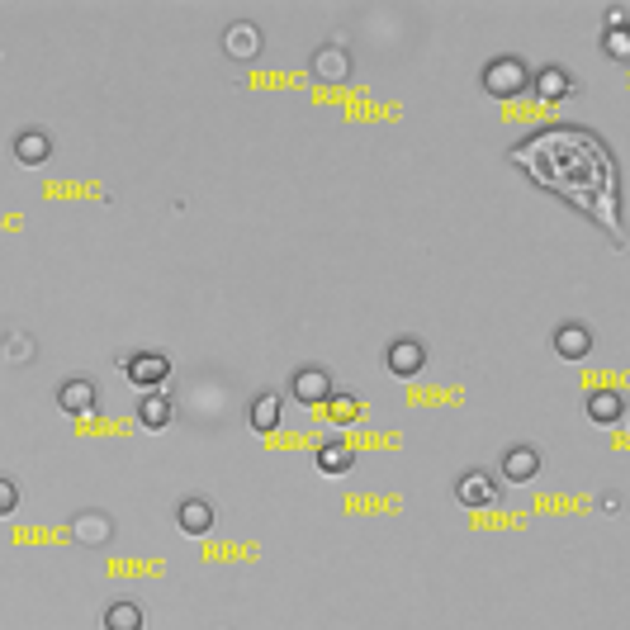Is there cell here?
Here are the masks:
<instances>
[{
    "label": "cell",
    "mask_w": 630,
    "mask_h": 630,
    "mask_svg": "<svg viewBox=\"0 0 630 630\" xmlns=\"http://www.w3.org/2000/svg\"><path fill=\"white\" fill-rule=\"evenodd\" d=\"M536 474H540L536 446H507L503 450V479H512V484H526V479H536Z\"/></svg>",
    "instance_id": "cell-11"
},
{
    "label": "cell",
    "mask_w": 630,
    "mask_h": 630,
    "mask_svg": "<svg viewBox=\"0 0 630 630\" xmlns=\"http://www.w3.org/2000/svg\"><path fill=\"white\" fill-rule=\"evenodd\" d=\"M5 342H15V346H5V356H10V360H19V356L29 360V356H34V342H29V337H19V332H10Z\"/></svg>",
    "instance_id": "cell-24"
},
{
    "label": "cell",
    "mask_w": 630,
    "mask_h": 630,
    "mask_svg": "<svg viewBox=\"0 0 630 630\" xmlns=\"http://www.w3.org/2000/svg\"><path fill=\"white\" fill-rule=\"evenodd\" d=\"M323 413H327V422L346 427V422H356V417H360V403H356V398H337V394H332L323 403Z\"/></svg>",
    "instance_id": "cell-18"
},
{
    "label": "cell",
    "mask_w": 630,
    "mask_h": 630,
    "mask_svg": "<svg viewBox=\"0 0 630 630\" xmlns=\"http://www.w3.org/2000/svg\"><path fill=\"white\" fill-rule=\"evenodd\" d=\"M455 498L465 507H484L498 498V488H493V474H484V469H469V474H460V484H455Z\"/></svg>",
    "instance_id": "cell-10"
},
{
    "label": "cell",
    "mask_w": 630,
    "mask_h": 630,
    "mask_svg": "<svg viewBox=\"0 0 630 630\" xmlns=\"http://www.w3.org/2000/svg\"><path fill=\"white\" fill-rule=\"evenodd\" d=\"M223 53L237 57V62L256 57V53H261V29H256V24H247V19L228 24V34H223Z\"/></svg>",
    "instance_id": "cell-8"
},
{
    "label": "cell",
    "mask_w": 630,
    "mask_h": 630,
    "mask_svg": "<svg viewBox=\"0 0 630 630\" xmlns=\"http://www.w3.org/2000/svg\"><path fill=\"white\" fill-rule=\"evenodd\" d=\"M15 507H19V484H15V479H5V474H0V517H10Z\"/></svg>",
    "instance_id": "cell-22"
},
{
    "label": "cell",
    "mask_w": 630,
    "mask_h": 630,
    "mask_svg": "<svg viewBox=\"0 0 630 630\" xmlns=\"http://www.w3.org/2000/svg\"><path fill=\"white\" fill-rule=\"evenodd\" d=\"M569 90H574V81H569L564 67H545V72H540V95H545V100H564Z\"/></svg>",
    "instance_id": "cell-17"
},
{
    "label": "cell",
    "mask_w": 630,
    "mask_h": 630,
    "mask_svg": "<svg viewBox=\"0 0 630 630\" xmlns=\"http://www.w3.org/2000/svg\"><path fill=\"white\" fill-rule=\"evenodd\" d=\"M517 162L555 195L574 199L583 214H597L602 228L616 237V171L597 138L578 128H555L517 147Z\"/></svg>",
    "instance_id": "cell-1"
},
{
    "label": "cell",
    "mask_w": 630,
    "mask_h": 630,
    "mask_svg": "<svg viewBox=\"0 0 630 630\" xmlns=\"http://www.w3.org/2000/svg\"><path fill=\"white\" fill-rule=\"evenodd\" d=\"M607 24H612V29H621V24H626V5H612V10H607Z\"/></svg>",
    "instance_id": "cell-25"
},
{
    "label": "cell",
    "mask_w": 630,
    "mask_h": 630,
    "mask_svg": "<svg viewBox=\"0 0 630 630\" xmlns=\"http://www.w3.org/2000/svg\"><path fill=\"white\" fill-rule=\"evenodd\" d=\"M384 365H389V375L413 379V375H422V365H427V346L417 342V337H398V342H389V351H384Z\"/></svg>",
    "instance_id": "cell-4"
},
{
    "label": "cell",
    "mask_w": 630,
    "mask_h": 630,
    "mask_svg": "<svg viewBox=\"0 0 630 630\" xmlns=\"http://www.w3.org/2000/svg\"><path fill=\"white\" fill-rule=\"evenodd\" d=\"M289 394H294V403H304V408H323L327 398H332V375H327L323 365H304V370H294V379H289Z\"/></svg>",
    "instance_id": "cell-3"
},
{
    "label": "cell",
    "mask_w": 630,
    "mask_h": 630,
    "mask_svg": "<svg viewBox=\"0 0 630 630\" xmlns=\"http://www.w3.org/2000/svg\"><path fill=\"white\" fill-rule=\"evenodd\" d=\"M280 413H285L280 394H256L252 403H247V422H252L256 432H270V427L280 422Z\"/></svg>",
    "instance_id": "cell-14"
},
{
    "label": "cell",
    "mask_w": 630,
    "mask_h": 630,
    "mask_svg": "<svg viewBox=\"0 0 630 630\" xmlns=\"http://www.w3.org/2000/svg\"><path fill=\"white\" fill-rule=\"evenodd\" d=\"M48 152H53L48 133H38V128H24V133H15V157H19L24 166L48 162Z\"/></svg>",
    "instance_id": "cell-13"
},
{
    "label": "cell",
    "mask_w": 630,
    "mask_h": 630,
    "mask_svg": "<svg viewBox=\"0 0 630 630\" xmlns=\"http://www.w3.org/2000/svg\"><path fill=\"white\" fill-rule=\"evenodd\" d=\"M602 48H607L616 62H626V57H630V34H626V29H607V43H602Z\"/></svg>",
    "instance_id": "cell-21"
},
{
    "label": "cell",
    "mask_w": 630,
    "mask_h": 630,
    "mask_svg": "<svg viewBox=\"0 0 630 630\" xmlns=\"http://www.w3.org/2000/svg\"><path fill=\"white\" fill-rule=\"evenodd\" d=\"M351 72V57H346L342 43H332V48H318L313 53V76H346Z\"/></svg>",
    "instance_id": "cell-16"
},
{
    "label": "cell",
    "mask_w": 630,
    "mask_h": 630,
    "mask_svg": "<svg viewBox=\"0 0 630 630\" xmlns=\"http://www.w3.org/2000/svg\"><path fill=\"white\" fill-rule=\"evenodd\" d=\"M171 413H176V408H171V398L166 394H147L143 403H138V417H143L147 432H162L166 422H171Z\"/></svg>",
    "instance_id": "cell-15"
},
{
    "label": "cell",
    "mask_w": 630,
    "mask_h": 630,
    "mask_svg": "<svg viewBox=\"0 0 630 630\" xmlns=\"http://www.w3.org/2000/svg\"><path fill=\"white\" fill-rule=\"evenodd\" d=\"M318 469L323 474H346L351 469V446H323L318 450Z\"/></svg>",
    "instance_id": "cell-19"
},
{
    "label": "cell",
    "mask_w": 630,
    "mask_h": 630,
    "mask_svg": "<svg viewBox=\"0 0 630 630\" xmlns=\"http://www.w3.org/2000/svg\"><path fill=\"white\" fill-rule=\"evenodd\" d=\"M555 356H564V360H583L588 351H593V332L583 323H564V327H555Z\"/></svg>",
    "instance_id": "cell-9"
},
{
    "label": "cell",
    "mask_w": 630,
    "mask_h": 630,
    "mask_svg": "<svg viewBox=\"0 0 630 630\" xmlns=\"http://www.w3.org/2000/svg\"><path fill=\"white\" fill-rule=\"evenodd\" d=\"M124 370L133 384H143V389H157L166 375H171V360L162 351H138V356H124Z\"/></svg>",
    "instance_id": "cell-5"
},
{
    "label": "cell",
    "mask_w": 630,
    "mask_h": 630,
    "mask_svg": "<svg viewBox=\"0 0 630 630\" xmlns=\"http://www.w3.org/2000/svg\"><path fill=\"white\" fill-rule=\"evenodd\" d=\"M100 626H105V630H143V607H138V602H128V597H119V602H109V607H105Z\"/></svg>",
    "instance_id": "cell-12"
},
{
    "label": "cell",
    "mask_w": 630,
    "mask_h": 630,
    "mask_svg": "<svg viewBox=\"0 0 630 630\" xmlns=\"http://www.w3.org/2000/svg\"><path fill=\"white\" fill-rule=\"evenodd\" d=\"M176 526H180V531H190V536L214 531V503H209V498H199V493L180 498V503H176Z\"/></svg>",
    "instance_id": "cell-6"
},
{
    "label": "cell",
    "mask_w": 630,
    "mask_h": 630,
    "mask_svg": "<svg viewBox=\"0 0 630 630\" xmlns=\"http://www.w3.org/2000/svg\"><path fill=\"white\" fill-rule=\"evenodd\" d=\"M531 72H526L522 57H493L484 67V90L488 95H498V100H512V95H522Z\"/></svg>",
    "instance_id": "cell-2"
},
{
    "label": "cell",
    "mask_w": 630,
    "mask_h": 630,
    "mask_svg": "<svg viewBox=\"0 0 630 630\" xmlns=\"http://www.w3.org/2000/svg\"><path fill=\"white\" fill-rule=\"evenodd\" d=\"M95 403H100L95 379H67V384L57 389V408H62V413H72V417H86Z\"/></svg>",
    "instance_id": "cell-7"
},
{
    "label": "cell",
    "mask_w": 630,
    "mask_h": 630,
    "mask_svg": "<svg viewBox=\"0 0 630 630\" xmlns=\"http://www.w3.org/2000/svg\"><path fill=\"white\" fill-rule=\"evenodd\" d=\"M588 417H597V422H616V417H621V394H593L588 398Z\"/></svg>",
    "instance_id": "cell-20"
},
{
    "label": "cell",
    "mask_w": 630,
    "mask_h": 630,
    "mask_svg": "<svg viewBox=\"0 0 630 630\" xmlns=\"http://www.w3.org/2000/svg\"><path fill=\"white\" fill-rule=\"evenodd\" d=\"M81 526H86V531H81V536H86V540H105L109 531H114V522H109V517H86V522H81Z\"/></svg>",
    "instance_id": "cell-23"
}]
</instances>
